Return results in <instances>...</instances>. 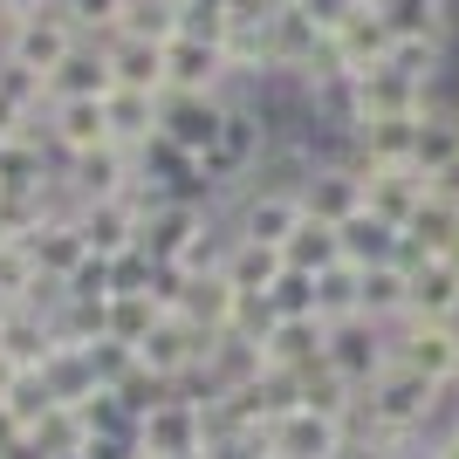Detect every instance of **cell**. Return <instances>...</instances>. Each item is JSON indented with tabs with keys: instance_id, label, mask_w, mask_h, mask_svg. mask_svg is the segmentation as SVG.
<instances>
[{
	"instance_id": "cell-55",
	"label": "cell",
	"mask_w": 459,
	"mask_h": 459,
	"mask_svg": "<svg viewBox=\"0 0 459 459\" xmlns=\"http://www.w3.org/2000/svg\"><path fill=\"white\" fill-rule=\"evenodd\" d=\"M82 459H144V446H137V439H90Z\"/></svg>"
},
{
	"instance_id": "cell-52",
	"label": "cell",
	"mask_w": 459,
	"mask_h": 459,
	"mask_svg": "<svg viewBox=\"0 0 459 459\" xmlns=\"http://www.w3.org/2000/svg\"><path fill=\"white\" fill-rule=\"evenodd\" d=\"M281 7H288V0H227V21H233V28H268Z\"/></svg>"
},
{
	"instance_id": "cell-45",
	"label": "cell",
	"mask_w": 459,
	"mask_h": 459,
	"mask_svg": "<svg viewBox=\"0 0 459 459\" xmlns=\"http://www.w3.org/2000/svg\"><path fill=\"white\" fill-rule=\"evenodd\" d=\"M62 14H69V28L90 41H110L117 35V21H124V0H56Z\"/></svg>"
},
{
	"instance_id": "cell-51",
	"label": "cell",
	"mask_w": 459,
	"mask_h": 459,
	"mask_svg": "<svg viewBox=\"0 0 459 459\" xmlns=\"http://www.w3.org/2000/svg\"><path fill=\"white\" fill-rule=\"evenodd\" d=\"M48 404H56V398H48V384H41V370H21V384H14V398H7V411H14L21 425H35L41 411H48Z\"/></svg>"
},
{
	"instance_id": "cell-41",
	"label": "cell",
	"mask_w": 459,
	"mask_h": 459,
	"mask_svg": "<svg viewBox=\"0 0 459 459\" xmlns=\"http://www.w3.org/2000/svg\"><path fill=\"white\" fill-rule=\"evenodd\" d=\"M391 69L398 76H411V82H425V90H439L446 82V69H453V48L446 41H391Z\"/></svg>"
},
{
	"instance_id": "cell-46",
	"label": "cell",
	"mask_w": 459,
	"mask_h": 459,
	"mask_svg": "<svg viewBox=\"0 0 459 459\" xmlns=\"http://www.w3.org/2000/svg\"><path fill=\"white\" fill-rule=\"evenodd\" d=\"M158 261L144 247H131V254H117L110 261V295H158Z\"/></svg>"
},
{
	"instance_id": "cell-15",
	"label": "cell",
	"mask_w": 459,
	"mask_h": 459,
	"mask_svg": "<svg viewBox=\"0 0 459 459\" xmlns=\"http://www.w3.org/2000/svg\"><path fill=\"white\" fill-rule=\"evenodd\" d=\"M391 28H384V14L377 7H357V14L350 21H336V28H329V69H343V76H364V69H384V62H391Z\"/></svg>"
},
{
	"instance_id": "cell-60",
	"label": "cell",
	"mask_w": 459,
	"mask_h": 459,
	"mask_svg": "<svg viewBox=\"0 0 459 459\" xmlns=\"http://www.w3.org/2000/svg\"><path fill=\"white\" fill-rule=\"evenodd\" d=\"M186 14H227V0H178Z\"/></svg>"
},
{
	"instance_id": "cell-31",
	"label": "cell",
	"mask_w": 459,
	"mask_h": 459,
	"mask_svg": "<svg viewBox=\"0 0 459 459\" xmlns=\"http://www.w3.org/2000/svg\"><path fill=\"white\" fill-rule=\"evenodd\" d=\"M172 308L186 316V323H199L206 336H227V329H233V308H240V288H227V274H212V281H186Z\"/></svg>"
},
{
	"instance_id": "cell-9",
	"label": "cell",
	"mask_w": 459,
	"mask_h": 459,
	"mask_svg": "<svg viewBox=\"0 0 459 459\" xmlns=\"http://www.w3.org/2000/svg\"><path fill=\"white\" fill-rule=\"evenodd\" d=\"M268 439V459H343L350 439H343V419H323V411H281L274 425H261Z\"/></svg>"
},
{
	"instance_id": "cell-35",
	"label": "cell",
	"mask_w": 459,
	"mask_h": 459,
	"mask_svg": "<svg viewBox=\"0 0 459 459\" xmlns=\"http://www.w3.org/2000/svg\"><path fill=\"white\" fill-rule=\"evenodd\" d=\"M281 274H288L281 247H268V240H233V254H227V288H240V295H268Z\"/></svg>"
},
{
	"instance_id": "cell-58",
	"label": "cell",
	"mask_w": 459,
	"mask_h": 459,
	"mask_svg": "<svg viewBox=\"0 0 459 459\" xmlns=\"http://www.w3.org/2000/svg\"><path fill=\"white\" fill-rule=\"evenodd\" d=\"M14 384H21V364H14V357H7V350H0V404L14 398Z\"/></svg>"
},
{
	"instance_id": "cell-56",
	"label": "cell",
	"mask_w": 459,
	"mask_h": 459,
	"mask_svg": "<svg viewBox=\"0 0 459 459\" xmlns=\"http://www.w3.org/2000/svg\"><path fill=\"white\" fill-rule=\"evenodd\" d=\"M432 446H439V459H459V398H453V411L439 419V432H432Z\"/></svg>"
},
{
	"instance_id": "cell-25",
	"label": "cell",
	"mask_w": 459,
	"mask_h": 459,
	"mask_svg": "<svg viewBox=\"0 0 459 459\" xmlns=\"http://www.w3.org/2000/svg\"><path fill=\"white\" fill-rule=\"evenodd\" d=\"M117 76H110V41H90L82 35L69 56H62V69L48 76V103L56 96H110Z\"/></svg>"
},
{
	"instance_id": "cell-30",
	"label": "cell",
	"mask_w": 459,
	"mask_h": 459,
	"mask_svg": "<svg viewBox=\"0 0 459 459\" xmlns=\"http://www.w3.org/2000/svg\"><path fill=\"white\" fill-rule=\"evenodd\" d=\"M357 316H370V323L398 329L404 316H411V268H364V288H357Z\"/></svg>"
},
{
	"instance_id": "cell-53",
	"label": "cell",
	"mask_w": 459,
	"mask_h": 459,
	"mask_svg": "<svg viewBox=\"0 0 459 459\" xmlns=\"http://www.w3.org/2000/svg\"><path fill=\"white\" fill-rule=\"evenodd\" d=\"M295 7H302L308 21H323V35H329V28H336V21H350L364 0H295Z\"/></svg>"
},
{
	"instance_id": "cell-32",
	"label": "cell",
	"mask_w": 459,
	"mask_h": 459,
	"mask_svg": "<svg viewBox=\"0 0 459 459\" xmlns=\"http://www.w3.org/2000/svg\"><path fill=\"white\" fill-rule=\"evenodd\" d=\"M459 240V206H446L439 192L411 212V227H404V261H446V247Z\"/></svg>"
},
{
	"instance_id": "cell-40",
	"label": "cell",
	"mask_w": 459,
	"mask_h": 459,
	"mask_svg": "<svg viewBox=\"0 0 459 459\" xmlns=\"http://www.w3.org/2000/svg\"><path fill=\"white\" fill-rule=\"evenodd\" d=\"M295 391H302V411H323V419H350V411H357V398H364L357 384H343L329 364L302 370V377H295Z\"/></svg>"
},
{
	"instance_id": "cell-18",
	"label": "cell",
	"mask_w": 459,
	"mask_h": 459,
	"mask_svg": "<svg viewBox=\"0 0 459 459\" xmlns=\"http://www.w3.org/2000/svg\"><path fill=\"white\" fill-rule=\"evenodd\" d=\"M432 199V178L419 172V165H384V172H364V212H377V220H391V227H411V212Z\"/></svg>"
},
{
	"instance_id": "cell-37",
	"label": "cell",
	"mask_w": 459,
	"mask_h": 459,
	"mask_svg": "<svg viewBox=\"0 0 459 459\" xmlns=\"http://www.w3.org/2000/svg\"><path fill=\"white\" fill-rule=\"evenodd\" d=\"M281 261L295 274H329V268H343V240H336V227H323V220H302V227L281 240Z\"/></svg>"
},
{
	"instance_id": "cell-5",
	"label": "cell",
	"mask_w": 459,
	"mask_h": 459,
	"mask_svg": "<svg viewBox=\"0 0 459 459\" xmlns=\"http://www.w3.org/2000/svg\"><path fill=\"white\" fill-rule=\"evenodd\" d=\"M227 96L233 90H165L158 96V137H172L178 152L206 158L220 144V124H227Z\"/></svg>"
},
{
	"instance_id": "cell-16",
	"label": "cell",
	"mask_w": 459,
	"mask_h": 459,
	"mask_svg": "<svg viewBox=\"0 0 459 459\" xmlns=\"http://www.w3.org/2000/svg\"><path fill=\"white\" fill-rule=\"evenodd\" d=\"M76 227H82V240H90V254L117 261V254H131V247H137L144 199H137V192H124V199H82V206H76Z\"/></svg>"
},
{
	"instance_id": "cell-63",
	"label": "cell",
	"mask_w": 459,
	"mask_h": 459,
	"mask_svg": "<svg viewBox=\"0 0 459 459\" xmlns=\"http://www.w3.org/2000/svg\"><path fill=\"white\" fill-rule=\"evenodd\" d=\"M0 316H7V302H0Z\"/></svg>"
},
{
	"instance_id": "cell-24",
	"label": "cell",
	"mask_w": 459,
	"mask_h": 459,
	"mask_svg": "<svg viewBox=\"0 0 459 459\" xmlns=\"http://www.w3.org/2000/svg\"><path fill=\"white\" fill-rule=\"evenodd\" d=\"M336 240H343V261H350L357 274H364V268H398V261H404V233L391 227V220H377V212L343 220V227H336Z\"/></svg>"
},
{
	"instance_id": "cell-29",
	"label": "cell",
	"mask_w": 459,
	"mask_h": 459,
	"mask_svg": "<svg viewBox=\"0 0 459 459\" xmlns=\"http://www.w3.org/2000/svg\"><path fill=\"white\" fill-rule=\"evenodd\" d=\"M103 117H110V144H124V152H144L158 137V96L152 90H124L117 82L103 96Z\"/></svg>"
},
{
	"instance_id": "cell-38",
	"label": "cell",
	"mask_w": 459,
	"mask_h": 459,
	"mask_svg": "<svg viewBox=\"0 0 459 459\" xmlns=\"http://www.w3.org/2000/svg\"><path fill=\"white\" fill-rule=\"evenodd\" d=\"M165 316H172V308L158 302V295H110V302H103V336H117V343L137 350Z\"/></svg>"
},
{
	"instance_id": "cell-13",
	"label": "cell",
	"mask_w": 459,
	"mask_h": 459,
	"mask_svg": "<svg viewBox=\"0 0 459 459\" xmlns=\"http://www.w3.org/2000/svg\"><path fill=\"white\" fill-rule=\"evenodd\" d=\"M131 186H137V152H124V144L62 158V192H69V206H82V199H124Z\"/></svg>"
},
{
	"instance_id": "cell-50",
	"label": "cell",
	"mask_w": 459,
	"mask_h": 459,
	"mask_svg": "<svg viewBox=\"0 0 459 459\" xmlns=\"http://www.w3.org/2000/svg\"><path fill=\"white\" fill-rule=\"evenodd\" d=\"M62 295H76V302H110V261H103V254H90V261L62 281Z\"/></svg>"
},
{
	"instance_id": "cell-1",
	"label": "cell",
	"mask_w": 459,
	"mask_h": 459,
	"mask_svg": "<svg viewBox=\"0 0 459 459\" xmlns=\"http://www.w3.org/2000/svg\"><path fill=\"white\" fill-rule=\"evenodd\" d=\"M268 152H274L268 110H261L247 90H233V96H227V124H220V144L199 158V172H206V186H212V206H220L227 192L247 186V178L268 165Z\"/></svg>"
},
{
	"instance_id": "cell-26",
	"label": "cell",
	"mask_w": 459,
	"mask_h": 459,
	"mask_svg": "<svg viewBox=\"0 0 459 459\" xmlns=\"http://www.w3.org/2000/svg\"><path fill=\"white\" fill-rule=\"evenodd\" d=\"M411 268V316L404 323H459V274L446 261H404Z\"/></svg>"
},
{
	"instance_id": "cell-23",
	"label": "cell",
	"mask_w": 459,
	"mask_h": 459,
	"mask_svg": "<svg viewBox=\"0 0 459 459\" xmlns=\"http://www.w3.org/2000/svg\"><path fill=\"white\" fill-rule=\"evenodd\" d=\"M370 7L384 14V28L398 41L425 35V41H446V48L459 41V0H370Z\"/></svg>"
},
{
	"instance_id": "cell-21",
	"label": "cell",
	"mask_w": 459,
	"mask_h": 459,
	"mask_svg": "<svg viewBox=\"0 0 459 459\" xmlns=\"http://www.w3.org/2000/svg\"><path fill=\"white\" fill-rule=\"evenodd\" d=\"M323 350H329V323H323V316H281V323H274V336L261 343V357H268V370L302 377V370L323 364Z\"/></svg>"
},
{
	"instance_id": "cell-43",
	"label": "cell",
	"mask_w": 459,
	"mask_h": 459,
	"mask_svg": "<svg viewBox=\"0 0 459 459\" xmlns=\"http://www.w3.org/2000/svg\"><path fill=\"white\" fill-rule=\"evenodd\" d=\"M35 288H41V268L28 240H0V302H28Z\"/></svg>"
},
{
	"instance_id": "cell-20",
	"label": "cell",
	"mask_w": 459,
	"mask_h": 459,
	"mask_svg": "<svg viewBox=\"0 0 459 459\" xmlns=\"http://www.w3.org/2000/svg\"><path fill=\"white\" fill-rule=\"evenodd\" d=\"M165 90H233L220 41H199V35L165 41Z\"/></svg>"
},
{
	"instance_id": "cell-36",
	"label": "cell",
	"mask_w": 459,
	"mask_h": 459,
	"mask_svg": "<svg viewBox=\"0 0 459 459\" xmlns=\"http://www.w3.org/2000/svg\"><path fill=\"white\" fill-rule=\"evenodd\" d=\"M41 384H48V398H56V404H90V398H96L90 350L56 343V350H48V364H41Z\"/></svg>"
},
{
	"instance_id": "cell-62",
	"label": "cell",
	"mask_w": 459,
	"mask_h": 459,
	"mask_svg": "<svg viewBox=\"0 0 459 459\" xmlns=\"http://www.w3.org/2000/svg\"><path fill=\"white\" fill-rule=\"evenodd\" d=\"M186 459H212V453H186Z\"/></svg>"
},
{
	"instance_id": "cell-54",
	"label": "cell",
	"mask_w": 459,
	"mask_h": 459,
	"mask_svg": "<svg viewBox=\"0 0 459 459\" xmlns=\"http://www.w3.org/2000/svg\"><path fill=\"white\" fill-rule=\"evenodd\" d=\"M14 453H28V425H21L14 411L0 404V459H14Z\"/></svg>"
},
{
	"instance_id": "cell-33",
	"label": "cell",
	"mask_w": 459,
	"mask_h": 459,
	"mask_svg": "<svg viewBox=\"0 0 459 459\" xmlns=\"http://www.w3.org/2000/svg\"><path fill=\"white\" fill-rule=\"evenodd\" d=\"M90 446V425H82L76 404H48L35 425H28V453L35 459H76Z\"/></svg>"
},
{
	"instance_id": "cell-34",
	"label": "cell",
	"mask_w": 459,
	"mask_h": 459,
	"mask_svg": "<svg viewBox=\"0 0 459 459\" xmlns=\"http://www.w3.org/2000/svg\"><path fill=\"white\" fill-rule=\"evenodd\" d=\"M110 76L124 82V90H152V96H165V48H158V41L110 35Z\"/></svg>"
},
{
	"instance_id": "cell-2",
	"label": "cell",
	"mask_w": 459,
	"mask_h": 459,
	"mask_svg": "<svg viewBox=\"0 0 459 459\" xmlns=\"http://www.w3.org/2000/svg\"><path fill=\"white\" fill-rule=\"evenodd\" d=\"M220 220L233 227V240H268V247H281L288 233L302 227V199H295V186L247 178L240 192H227V199H220Z\"/></svg>"
},
{
	"instance_id": "cell-19",
	"label": "cell",
	"mask_w": 459,
	"mask_h": 459,
	"mask_svg": "<svg viewBox=\"0 0 459 459\" xmlns=\"http://www.w3.org/2000/svg\"><path fill=\"white\" fill-rule=\"evenodd\" d=\"M350 82H357V124H364V117H425L432 96H439V90H425V82L398 76L391 62H384V69H364V76H350Z\"/></svg>"
},
{
	"instance_id": "cell-61",
	"label": "cell",
	"mask_w": 459,
	"mask_h": 459,
	"mask_svg": "<svg viewBox=\"0 0 459 459\" xmlns=\"http://www.w3.org/2000/svg\"><path fill=\"white\" fill-rule=\"evenodd\" d=\"M446 268H453V274H459V240H453V247H446Z\"/></svg>"
},
{
	"instance_id": "cell-7",
	"label": "cell",
	"mask_w": 459,
	"mask_h": 459,
	"mask_svg": "<svg viewBox=\"0 0 459 459\" xmlns=\"http://www.w3.org/2000/svg\"><path fill=\"white\" fill-rule=\"evenodd\" d=\"M212 212L206 199H144V227H137V247L152 254L158 268H178V254L199 240V233L212 227Z\"/></svg>"
},
{
	"instance_id": "cell-11",
	"label": "cell",
	"mask_w": 459,
	"mask_h": 459,
	"mask_svg": "<svg viewBox=\"0 0 459 459\" xmlns=\"http://www.w3.org/2000/svg\"><path fill=\"white\" fill-rule=\"evenodd\" d=\"M137 446H144V459H186V453H206L199 398L172 391L165 404H152V411H144V425H137Z\"/></svg>"
},
{
	"instance_id": "cell-47",
	"label": "cell",
	"mask_w": 459,
	"mask_h": 459,
	"mask_svg": "<svg viewBox=\"0 0 459 459\" xmlns=\"http://www.w3.org/2000/svg\"><path fill=\"white\" fill-rule=\"evenodd\" d=\"M82 350H90L96 391H117V384L131 377V364H137V350H131V343H117V336H96V343H82Z\"/></svg>"
},
{
	"instance_id": "cell-17",
	"label": "cell",
	"mask_w": 459,
	"mask_h": 459,
	"mask_svg": "<svg viewBox=\"0 0 459 459\" xmlns=\"http://www.w3.org/2000/svg\"><path fill=\"white\" fill-rule=\"evenodd\" d=\"M411 144H419V117H364L343 137V158L357 172H384V165H411Z\"/></svg>"
},
{
	"instance_id": "cell-42",
	"label": "cell",
	"mask_w": 459,
	"mask_h": 459,
	"mask_svg": "<svg viewBox=\"0 0 459 459\" xmlns=\"http://www.w3.org/2000/svg\"><path fill=\"white\" fill-rule=\"evenodd\" d=\"M76 411H82V425H90V439H137V425H144L117 391H96V398L76 404Z\"/></svg>"
},
{
	"instance_id": "cell-59",
	"label": "cell",
	"mask_w": 459,
	"mask_h": 459,
	"mask_svg": "<svg viewBox=\"0 0 459 459\" xmlns=\"http://www.w3.org/2000/svg\"><path fill=\"white\" fill-rule=\"evenodd\" d=\"M41 7H56V0H0V14L21 21V14H41Z\"/></svg>"
},
{
	"instance_id": "cell-3",
	"label": "cell",
	"mask_w": 459,
	"mask_h": 459,
	"mask_svg": "<svg viewBox=\"0 0 459 459\" xmlns=\"http://www.w3.org/2000/svg\"><path fill=\"white\" fill-rule=\"evenodd\" d=\"M323 364L336 370L343 384L370 391V384L391 370V329L370 323V316H336V323H329V350H323Z\"/></svg>"
},
{
	"instance_id": "cell-39",
	"label": "cell",
	"mask_w": 459,
	"mask_h": 459,
	"mask_svg": "<svg viewBox=\"0 0 459 459\" xmlns=\"http://www.w3.org/2000/svg\"><path fill=\"white\" fill-rule=\"evenodd\" d=\"M117 35H131V41H178L186 35V7L178 0H124V21H117Z\"/></svg>"
},
{
	"instance_id": "cell-49",
	"label": "cell",
	"mask_w": 459,
	"mask_h": 459,
	"mask_svg": "<svg viewBox=\"0 0 459 459\" xmlns=\"http://www.w3.org/2000/svg\"><path fill=\"white\" fill-rule=\"evenodd\" d=\"M268 302L281 308V316H316V274H295V268H288L281 281L268 288Z\"/></svg>"
},
{
	"instance_id": "cell-28",
	"label": "cell",
	"mask_w": 459,
	"mask_h": 459,
	"mask_svg": "<svg viewBox=\"0 0 459 459\" xmlns=\"http://www.w3.org/2000/svg\"><path fill=\"white\" fill-rule=\"evenodd\" d=\"M411 165L425 178H439L446 165H459V103L432 96V110L419 117V144H411Z\"/></svg>"
},
{
	"instance_id": "cell-10",
	"label": "cell",
	"mask_w": 459,
	"mask_h": 459,
	"mask_svg": "<svg viewBox=\"0 0 459 459\" xmlns=\"http://www.w3.org/2000/svg\"><path fill=\"white\" fill-rule=\"evenodd\" d=\"M268 62L274 76H316V69H329V35L323 21H308L295 0H288L281 14L268 21Z\"/></svg>"
},
{
	"instance_id": "cell-64",
	"label": "cell",
	"mask_w": 459,
	"mask_h": 459,
	"mask_svg": "<svg viewBox=\"0 0 459 459\" xmlns=\"http://www.w3.org/2000/svg\"><path fill=\"white\" fill-rule=\"evenodd\" d=\"M76 459H82V453H76Z\"/></svg>"
},
{
	"instance_id": "cell-22",
	"label": "cell",
	"mask_w": 459,
	"mask_h": 459,
	"mask_svg": "<svg viewBox=\"0 0 459 459\" xmlns=\"http://www.w3.org/2000/svg\"><path fill=\"white\" fill-rule=\"evenodd\" d=\"M28 254H35V268H41V281H69V274L90 261V240H82V227H76V212H48L35 233H28Z\"/></svg>"
},
{
	"instance_id": "cell-44",
	"label": "cell",
	"mask_w": 459,
	"mask_h": 459,
	"mask_svg": "<svg viewBox=\"0 0 459 459\" xmlns=\"http://www.w3.org/2000/svg\"><path fill=\"white\" fill-rule=\"evenodd\" d=\"M357 288H364V274L350 268H329V274H316V316L323 323H336V316H357Z\"/></svg>"
},
{
	"instance_id": "cell-27",
	"label": "cell",
	"mask_w": 459,
	"mask_h": 459,
	"mask_svg": "<svg viewBox=\"0 0 459 459\" xmlns=\"http://www.w3.org/2000/svg\"><path fill=\"white\" fill-rule=\"evenodd\" d=\"M0 350L14 357L21 370H41L48 350H56V329H48V308H28V302H7L0 316Z\"/></svg>"
},
{
	"instance_id": "cell-57",
	"label": "cell",
	"mask_w": 459,
	"mask_h": 459,
	"mask_svg": "<svg viewBox=\"0 0 459 459\" xmlns=\"http://www.w3.org/2000/svg\"><path fill=\"white\" fill-rule=\"evenodd\" d=\"M432 192H439L446 206H459V165H446V172H439V178H432Z\"/></svg>"
},
{
	"instance_id": "cell-6",
	"label": "cell",
	"mask_w": 459,
	"mask_h": 459,
	"mask_svg": "<svg viewBox=\"0 0 459 459\" xmlns=\"http://www.w3.org/2000/svg\"><path fill=\"white\" fill-rule=\"evenodd\" d=\"M295 199H302V220L343 227V220L364 212V172H357L343 152H336V158H316V165L295 178Z\"/></svg>"
},
{
	"instance_id": "cell-8",
	"label": "cell",
	"mask_w": 459,
	"mask_h": 459,
	"mask_svg": "<svg viewBox=\"0 0 459 459\" xmlns=\"http://www.w3.org/2000/svg\"><path fill=\"white\" fill-rule=\"evenodd\" d=\"M391 364L459 391V323H398L391 329Z\"/></svg>"
},
{
	"instance_id": "cell-12",
	"label": "cell",
	"mask_w": 459,
	"mask_h": 459,
	"mask_svg": "<svg viewBox=\"0 0 459 459\" xmlns=\"http://www.w3.org/2000/svg\"><path fill=\"white\" fill-rule=\"evenodd\" d=\"M206 343H212L206 329H199V323H186V316H178V308H172V316H165V323H158L152 336L137 343V364H144V370H152V377H165V384H172V391H178V384H186L192 370H199V357H206Z\"/></svg>"
},
{
	"instance_id": "cell-14",
	"label": "cell",
	"mask_w": 459,
	"mask_h": 459,
	"mask_svg": "<svg viewBox=\"0 0 459 459\" xmlns=\"http://www.w3.org/2000/svg\"><path fill=\"white\" fill-rule=\"evenodd\" d=\"M41 131L56 144V158H82L110 144V117H103V96H56L41 110Z\"/></svg>"
},
{
	"instance_id": "cell-4",
	"label": "cell",
	"mask_w": 459,
	"mask_h": 459,
	"mask_svg": "<svg viewBox=\"0 0 459 459\" xmlns=\"http://www.w3.org/2000/svg\"><path fill=\"white\" fill-rule=\"evenodd\" d=\"M76 28H69V14L62 7H41V14H21V21H7V41H0V62H14V69H28V76H56L62 69V56L76 48Z\"/></svg>"
},
{
	"instance_id": "cell-48",
	"label": "cell",
	"mask_w": 459,
	"mask_h": 459,
	"mask_svg": "<svg viewBox=\"0 0 459 459\" xmlns=\"http://www.w3.org/2000/svg\"><path fill=\"white\" fill-rule=\"evenodd\" d=\"M117 398H124V404H131V411H137V419H144L152 404H165V398H172V384H165V377H152V370H144V364H131V377L117 384Z\"/></svg>"
}]
</instances>
